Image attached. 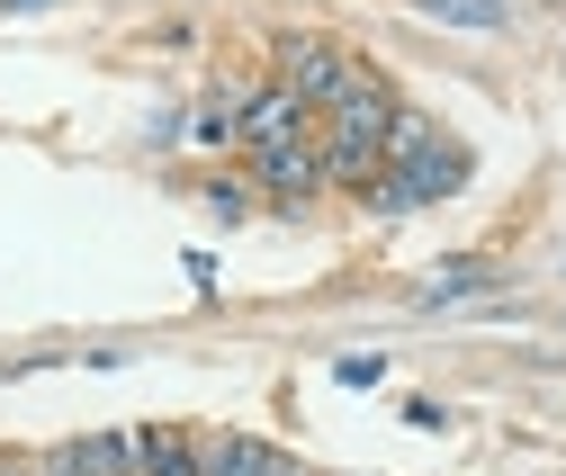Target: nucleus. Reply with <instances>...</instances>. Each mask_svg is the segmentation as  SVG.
Returning a JSON list of instances; mask_svg holds the SVG:
<instances>
[{
  "instance_id": "f8f14e48",
  "label": "nucleus",
  "mask_w": 566,
  "mask_h": 476,
  "mask_svg": "<svg viewBox=\"0 0 566 476\" xmlns=\"http://www.w3.org/2000/svg\"><path fill=\"white\" fill-rule=\"evenodd\" d=\"M207 208H217V216H226V225H234V216H243V208H252V198H243V189H234V180H207Z\"/></svg>"
},
{
  "instance_id": "9d476101",
  "label": "nucleus",
  "mask_w": 566,
  "mask_h": 476,
  "mask_svg": "<svg viewBox=\"0 0 566 476\" xmlns=\"http://www.w3.org/2000/svg\"><path fill=\"white\" fill-rule=\"evenodd\" d=\"M413 10H432V19H459V28H494V19H504V0H413Z\"/></svg>"
},
{
  "instance_id": "f257e3e1",
  "label": "nucleus",
  "mask_w": 566,
  "mask_h": 476,
  "mask_svg": "<svg viewBox=\"0 0 566 476\" xmlns=\"http://www.w3.org/2000/svg\"><path fill=\"white\" fill-rule=\"evenodd\" d=\"M387 126H396V99L378 82H360L342 108H324V171L333 180H378L387 171Z\"/></svg>"
},
{
  "instance_id": "7ed1b4c3",
  "label": "nucleus",
  "mask_w": 566,
  "mask_h": 476,
  "mask_svg": "<svg viewBox=\"0 0 566 476\" xmlns=\"http://www.w3.org/2000/svg\"><path fill=\"white\" fill-rule=\"evenodd\" d=\"M360 82H369V73H360L342 45H324V36H279V91H297L306 108H342Z\"/></svg>"
},
{
  "instance_id": "20e7f679",
  "label": "nucleus",
  "mask_w": 566,
  "mask_h": 476,
  "mask_svg": "<svg viewBox=\"0 0 566 476\" xmlns=\"http://www.w3.org/2000/svg\"><path fill=\"white\" fill-rule=\"evenodd\" d=\"M306 99L297 91H252V108H243V145L252 154H279V145H306Z\"/></svg>"
},
{
  "instance_id": "1a4fd4ad",
  "label": "nucleus",
  "mask_w": 566,
  "mask_h": 476,
  "mask_svg": "<svg viewBox=\"0 0 566 476\" xmlns=\"http://www.w3.org/2000/svg\"><path fill=\"white\" fill-rule=\"evenodd\" d=\"M476 288H494L485 261H468V269H450V279H432V288H422V306H450V297H476Z\"/></svg>"
},
{
  "instance_id": "39448f33",
  "label": "nucleus",
  "mask_w": 566,
  "mask_h": 476,
  "mask_svg": "<svg viewBox=\"0 0 566 476\" xmlns=\"http://www.w3.org/2000/svg\"><path fill=\"white\" fill-rule=\"evenodd\" d=\"M45 476H135V432H91V441H63L45 458Z\"/></svg>"
},
{
  "instance_id": "ddd939ff",
  "label": "nucleus",
  "mask_w": 566,
  "mask_h": 476,
  "mask_svg": "<svg viewBox=\"0 0 566 476\" xmlns=\"http://www.w3.org/2000/svg\"><path fill=\"white\" fill-rule=\"evenodd\" d=\"M0 10H45V0H0Z\"/></svg>"
},
{
  "instance_id": "4468645a",
  "label": "nucleus",
  "mask_w": 566,
  "mask_h": 476,
  "mask_svg": "<svg viewBox=\"0 0 566 476\" xmlns=\"http://www.w3.org/2000/svg\"><path fill=\"white\" fill-rule=\"evenodd\" d=\"M0 476H45V467H0Z\"/></svg>"
},
{
  "instance_id": "423d86ee",
  "label": "nucleus",
  "mask_w": 566,
  "mask_h": 476,
  "mask_svg": "<svg viewBox=\"0 0 566 476\" xmlns=\"http://www.w3.org/2000/svg\"><path fill=\"white\" fill-rule=\"evenodd\" d=\"M198 458H207V476H306L297 458H279L270 441H243V432H226V441H207Z\"/></svg>"
},
{
  "instance_id": "f03ea898",
  "label": "nucleus",
  "mask_w": 566,
  "mask_h": 476,
  "mask_svg": "<svg viewBox=\"0 0 566 476\" xmlns=\"http://www.w3.org/2000/svg\"><path fill=\"white\" fill-rule=\"evenodd\" d=\"M450 189H468V154L450 145V135H432V145L396 154V162L369 180V208H378V216H405V208H432V198H450Z\"/></svg>"
},
{
  "instance_id": "6e6552de",
  "label": "nucleus",
  "mask_w": 566,
  "mask_h": 476,
  "mask_svg": "<svg viewBox=\"0 0 566 476\" xmlns=\"http://www.w3.org/2000/svg\"><path fill=\"white\" fill-rule=\"evenodd\" d=\"M135 476H207V458L180 432H135Z\"/></svg>"
},
{
  "instance_id": "0eeeda50",
  "label": "nucleus",
  "mask_w": 566,
  "mask_h": 476,
  "mask_svg": "<svg viewBox=\"0 0 566 476\" xmlns=\"http://www.w3.org/2000/svg\"><path fill=\"white\" fill-rule=\"evenodd\" d=\"M252 162H261L270 189H289V198H306V189L333 180V171H324V145H279V154H252Z\"/></svg>"
},
{
  "instance_id": "9b49d317",
  "label": "nucleus",
  "mask_w": 566,
  "mask_h": 476,
  "mask_svg": "<svg viewBox=\"0 0 566 476\" xmlns=\"http://www.w3.org/2000/svg\"><path fill=\"white\" fill-rule=\"evenodd\" d=\"M333 378H342V387H378V378H387V360H369V351H350V360H342Z\"/></svg>"
}]
</instances>
